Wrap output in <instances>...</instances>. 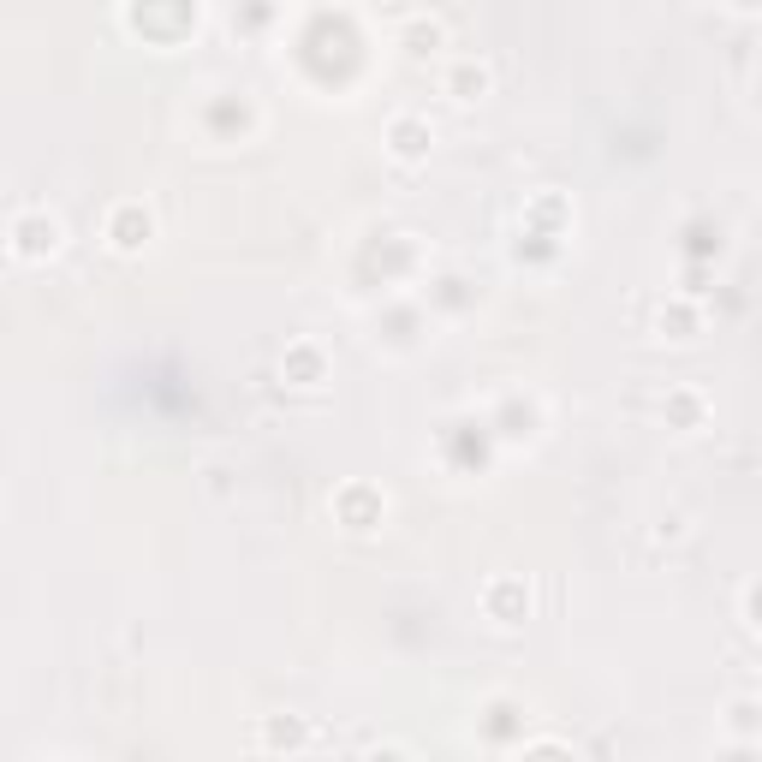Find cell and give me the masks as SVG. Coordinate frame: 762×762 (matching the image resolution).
Returning a JSON list of instances; mask_svg holds the SVG:
<instances>
[{
	"label": "cell",
	"mask_w": 762,
	"mask_h": 762,
	"mask_svg": "<svg viewBox=\"0 0 762 762\" xmlns=\"http://www.w3.org/2000/svg\"><path fill=\"white\" fill-rule=\"evenodd\" d=\"M12 251L24 256V262L54 256L60 251V221H54V215H24V221L12 227Z\"/></svg>",
	"instance_id": "6da1fadb"
},
{
	"label": "cell",
	"mask_w": 762,
	"mask_h": 762,
	"mask_svg": "<svg viewBox=\"0 0 762 762\" xmlns=\"http://www.w3.org/2000/svg\"><path fill=\"white\" fill-rule=\"evenodd\" d=\"M143 239H149V215H143V209H120V215H114V245H120V251H137Z\"/></svg>",
	"instance_id": "7a4b0ae2"
},
{
	"label": "cell",
	"mask_w": 762,
	"mask_h": 762,
	"mask_svg": "<svg viewBox=\"0 0 762 762\" xmlns=\"http://www.w3.org/2000/svg\"><path fill=\"white\" fill-rule=\"evenodd\" d=\"M447 90H453L459 102H471V96H483V90H489V66H477V60H465V66L453 72V84H447Z\"/></svg>",
	"instance_id": "3957f363"
},
{
	"label": "cell",
	"mask_w": 762,
	"mask_h": 762,
	"mask_svg": "<svg viewBox=\"0 0 762 762\" xmlns=\"http://www.w3.org/2000/svg\"><path fill=\"white\" fill-rule=\"evenodd\" d=\"M423 149H429V131L417 126V120H393V155L411 161V155H423Z\"/></svg>",
	"instance_id": "277c9868"
}]
</instances>
